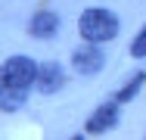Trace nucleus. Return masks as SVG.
<instances>
[{
  "label": "nucleus",
  "instance_id": "8",
  "mask_svg": "<svg viewBox=\"0 0 146 140\" xmlns=\"http://www.w3.org/2000/svg\"><path fill=\"white\" fill-rule=\"evenodd\" d=\"M143 81H146V75H143V72H137V75H134V78H131V81H127V84H124V87L115 93V100H118V103H127V100H134V97L140 93Z\"/></svg>",
  "mask_w": 146,
  "mask_h": 140
},
{
  "label": "nucleus",
  "instance_id": "7",
  "mask_svg": "<svg viewBox=\"0 0 146 140\" xmlns=\"http://www.w3.org/2000/svg\"><path fill=\"white\" fill-rule=\"evenodd\" d=\"M25 100H28V90H22V87H9V84L0 81V109H3V112L22 109Z\"/></svg>",
  "mask_w": 146,
  "mask_h": 140
},
{
  "label": "nucleus",
  "instance_id": "4",
  "mask_svg": "<svg viewBox=\"0 0 146 140\" xmlns=\"http://www.w3.org/2000/svg\"><path fill=\"white\" fill-rule=\"evenodd\" d=\"M62 84H65V69L59 65L56 59H50V62H40L34 87H37L40 93H56V90H62Z\"/></svg>",
  "mask_w": 146,
  "mask_h": 140
},
{
  "label": "nucleus",
  "instance_id": "1",
  "mask_svg": "<svg viewBox=\"0 0 146 140\" xmlns=\"http://www.w3.org/2000/svg\"><path fill=\"white\" fill-rule=\"evenodd\" d=\"M118 16L112 9H103V6H90L81 13V19H78V31H81V37L90 41V44H109V41H115L118 37Z\"/></svg>",
  "mask_w": 146,
  "mask_h": 140
},
{
  "label": "nucleus",
  "instance_id": "3",
  "mask_svg": "<svg viewBox=\"0 0 146 140\" xmlns=\"http://www.w3.org/2000/svg\"><path fill=\"white\" fill-rule=\"evenodd\" d=\"M72 65L78 75H96L103 65H106V53L100 50V44H81L75 53H72Z\"/></svg>",
  "mask_w": 146,
  "mask_h": 140
},
{
  "label": "nucleus",
  "instance_id": "6",
  "mask_svg": "<svg viewBox=\"0 0 146 140\" xmlns=\"http://www.w3.org/2000/svg\"><path fill=\"white\" fill-rule=\"evenodd\" d=\"M59 25H62V19H59L56 13L40 9V13H34V16H31L28 31H31V37H37V41H50V37H56Z\"/></svg>",
  "mask_w": 146,
  "mask_h": 140
},
{
  "label": "nucleus",
  "instance_id": "9",
  "mask_svg": "<svg viewBox=\"0 0 146 140\" xmlns=\"http://www.w3.org/2000/svg\"><path fill=\"white\" fill-rule=\"evenodd\" d=\"M131 56H137V59H143L146 56V25L137 31V37L131 41Z\"/></svg>",
  "mask_w": 146,
  "mask_h": 140
},
{
  "label": "nucleus",
  "instance_id": "2",
  "mask_svg": "<svg viewBox=\"0 0 146 140\" xmlns=\"http://www.w3.org/2000/svg\"><path fill=\"white\" fill-rule=\"evenodd\" d=\"M37 69H40V65H37L31 56L16 53V56H9V59L0 62V81L9 84V87H22V90H28L31 84L37 81Z\"/></svg>",
  "mask_w": 146,
  "mask_h": 140
},
{
  "label": "nucleus",
  "instance_id": "5",
  "mask_svg": "<svg viewBox=\"0 0 146 140\" xmlns=\"http://www.w3.org/2000/svg\"><path fill=\"white\" fill-rule=\"evenodd\" d=\"M115 125H118V100H115V103L96 106L84 128H87V134H106V131H112Z\"/></svg>",
  "mask_w": 146,
  "mask_h": 140
}]
</instances>
